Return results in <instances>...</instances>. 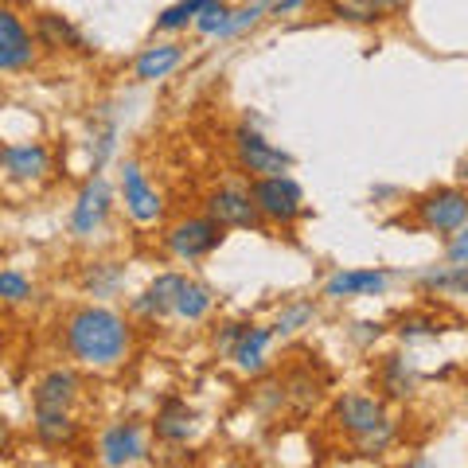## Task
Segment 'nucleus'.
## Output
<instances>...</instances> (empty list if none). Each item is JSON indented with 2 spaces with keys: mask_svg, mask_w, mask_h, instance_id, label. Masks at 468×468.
Listing matches in <instances>:
<instances>
[{
  "mask_svg": "<svg viewBox=\"0 0 468 468\" xmlns=\"http://www.w3.org/2000/svg\"><path fill=\"white\" fill-rule=\"evenodd\" d=\"M63 347L82 367L113 371L133 351V328L122 313L106 309V304H79L63 320Z\"/></svg>",
  "mask_w": 468,
  "mask_h": 468,
  "instance_id": "1",
  "label": "nucleus"
},
{
  "mask_svg": "<svg viewBox=\"0 0 468 468\" xmlns=\"http://www.w3.org/2000/svg\"><path fill=\"white\" fill-rule=\"evenodd\" d=\"M410 218L426 234H457L468 223V192L464 187H433L410 203Z\"/></svg>",
  "mask_w": 468,
  "mask_h": 468,
  "instance_id": "2",
  "label": "nucleus"
},
{
  "mask_svg": "<svg viewBox=\"0 0 468 468\" xmlns=\"http://www.w3.org/2000/svg\"><path fill=\"white\" fill-rule=\"evenodd\" d=\"M250 196L258 203L261 218L273 223V227H292L304 215V192H301V184L292 180L289 172L258 176V180H250Z\"/></svg>",
  "mask_w": 468,
  "mask_h": 468,
  "instance_id": "3",
  "label": "nucleus"
},
{
  "mask_svg": "<svg viewBox=\"0 0 468 468\" xmlns=\"http://www.w3.org/2000/svg\"><path fill=\"white\" fill-rule=\"evenodd\" d=\"M227 239V227L218 223V218L211 215H192V218H180V223H172L165 230V246H168V254L176 261H199V258H207L215 254L218 246H223Z\"/></svg>",
  "mask_w": 468,
  "mask_h": 468,
  "instance_id": "4",
  "label": "nucleus"
},
{
  "mask_svg": "<svg viewBox=\"0 0 468 468\" xmlns=\"http://www.w3.org/2000/svg\"><path fill=\"white\" fill-rule=\"evenodd\" d=\"M230 149H234V160H239V168L250 176V180H258V176H282L292 168V156L282 153L277 144H270L266 137L258 133V129L250 125H239L230 133Z\"/></svg>",
  "mask_w": 468,
  "mask_h": 468,
  "instance_id": "5",
  "label": "nucleus"
},
{
  "mask_svg": "<svg viewBox=\"0 0 468 468\" xmlns=\"http://www.w3.org/2000/svg\"><path fill=\"white\" fill-rule=\"evenodd\" d=\"M332 421L347 437L363 441V437H371V433L383 430L390 418H387L383 399H375V394H344V399L332 402Z\"/></svg>",
  "mask_w": 468,
  "mask_h": 468,
  "instance_id": "6",
  "label": "nucleus"
},
{
  "mask_svg": "<svg viewBox=\"0 0 468 468\" xmlns=\"http://www.w3.org/2000/svg\"><path fill=\"white\" fill-rule=\"evenodd\" d=\"M110 211H113V192H110L106 176H90V180L82 184L75 207H70V234H75L79 242L94 239V234L106 227Z\"/></svg>",
  "mask_w": 468,
  "mask_h": 468,
  "instance_id": "7",
  "label": "nucleus"
},
{
  "mask_svg": "<svg viewBox=\"0 0 468 468\" xmlns=\"http://www.w3.org/2000/svg\"><path fill=\"white\" fill-rule=\"evenodd\" d=\"M207 215L218 218L223 227H239V230H261V211H258V203L250 196V184H223V187H215V192L207 196Z\"/></svg>",
  "mask_w": 468,
  "mask_h": 468,
  "instance_id": "8",
  "label": "nucleus"
},
{
  "mask_svg": "<svg viewBox=\"0 0 468 468\" xmlns=\"http://www.w3.org/2000/svg\"><path fill=\"white\" fill-rule=\"evenodd\" d=\"M122 203H125V215L141 227H153V223H160V215H165V196L149 184L144 168L133 165V160L122 168Z\"/></svg>",
  "mask_w": 468,
  "mask_h": 468,
  "instance_id": "9",
  "label": "nucleus"
},
{
  "mask_svg": "<svg viewBox=\"0 0 468 468\" xmlns=\"http://www.w3.org/2000/svg\"><path fill=\"white\" fill-rule=\"evenodd\" d=\"M98 461L110 468H125L144 461V426L137 418H122L101 430L98 437Z\"/></svg>",
  "mask_w": 468,
  "mask_h": 468,
  "instance_id": "10",
  "label": "nucleus"
},
{
  "mask_svg": "<svg viewBox=\"0 0 468 468\" xmlns=\"http://www.w3.org/2000/svg\"><path fill=\"white\" fill-rule=\"evenodd\" d=\"M39 55V39L27 32L24 20L12 8L0 12V70L5 75H16V70H27Z\"/></svg>",
  "mask_w": 468,
  "mask_h": 468,
  "instance_id": "11",
  "label": "nucleus"
},
{
  "mask_svg": "<svg viewBox=\"0 0 468 468\" xmlns=\"http://www.w3.org/2000/svg\"><path fill=\"white\" fill-rule=\"evenodd\" d=\"M192 277L187 273H160L156 282H149L133 301H129V313L141 320H165L176 316V304H180V292L187 289Z\"/></svg>",
  "mask_w": 468,
  "mask_h": 468,
  "instance_id": "12",
  "label": "nucleus"
},
{
  "mask_svg": "<svg viewBox=\"0 0 468 468\" xmlns=\"http://www.w3.org/2000/svg\"><path fill=\"white\" fill-rule=\"evenodd\" d=\"M8 184H36L51 172V149L43 141H8L0 153Z\"/></svg>",
  "mask_w": 468,
  "mask_h": 468,
  "instance_id": "13",
  "label": "nucleus"
},
{
  "mask_svg": "<svg viewBox=\"0 0 468 468\" xmlns=\"http://www.w3.org/2000/svg\"><path fill=\"white\" fill-rule=\"evenodd\" d=\"M390 285L387 270H335L324 282V297L328 301H356V297H383Z\"/></svg>",
  "mask_w": 468,
  "mask_h": 468,
  "instance_id": "14",
  "label": "nucleus"
},
{
  "mask_svg": "<svg viewBox=\"0 0 468 468\" xmlns=\"http://www.w3.org/2000/svg\"><path fill=\"white\" fill-rule=\"evenodd\" d=\"M82 394V378L70 367H55L32 387V410H70Z\"/></svg>",
  "mask_w": 468,
  "mask_h": 468,
  "instance_id": "15",
  "label": "nucleus"
},
{
  "mask_svg": "<svg viewBox=\"0 0 468 468\" xmlns=\"http://www.w3.org/2000/svg\"><path fill=\"white\" fill-rule=\"evenodd\" d=\"M36 39H39V48H48V51H75V55L94 51L79 27L67 16H58V12H39L36 16Z\"/></svg>",
  "mask_w": 468,
  "mask_h": 468,
  "instance_id": "16",
  "label": "nucleus"
},
{
  "mask_svg": "<svg viewBox=\"0 0 468 468\" xmlns=\"http://www.w3.org/2000/svg\"><path fill=\"white\" fill-rule=\"evenodd\" d=\"M273 324H246L242 340L234 344L230 359L234 367H239L242 375H261L266 371V356H270V344H273Z\"/></svg>",
  "mask_w": 468,
  "mask_h": 468,
  "instance_id": "17",
  "label": "nucleus"
},
{
  "mask_svg": "<svg viewBox=\"0 0 468 468\" xmlns=\"http://www.w3.org/2000/svg\"><path fill=\"white\" fill-rule=\"evenodd\" d=\"M153 433H156V441H165V445H184L187 437L196 433V410L184 399H165V406L156 410Z\"/></svg>",
  "mask_w": 468,
  "mask_h": 468,
  "instance_id": "18",
  "label": "nucleus"
},
{
  "mask_svg": "<svg viewBox=\"0 0 468 468\" xmlns=\"http://www.w3.org/2000/svg\"><path fill=\"white\" fill-rule=\"evenodd\" d=\"M32 430L43 449H70L79 441V421L70 410H36Z\"/></svg>",
  "mask_w": 468,
  "mask_h": 468,
  "instance_id": "19",
  "label": "nucleus"
},
{
  "mask_svg": "<svg viewBox=\"0 0 468 468\" xmlns=\"http://www.w3.org/2000/svg\"><path fill=\"white\" fill-rule=\"evenodd\" d=\"M180 63H184V48H180V43H153V48H144L137 55L133 79L137 82H160V79H168Z\"/></svg>",
  "mask_w": 468,
  "mask_h": 468,
  "instance_id": "20",
  "label": "nucleus"
},
{
  "mask_svg": "<svg viewBox=\"0 0 468 468\" xmlns=\"http://www.w3.org/2000/svg\"><path fill=\"white\" fill-rule=\"evenodd\" d=\"M378 390L394 402L410 399V394L418 390V367L406 356H399V351H394V356H383V363H378Z\"/></svg>",
  "mask_w": 468,
  "mask_h": 468,
  "instance_id": "21",
  "label": "nucleus"
},
{
  "mask_svg": "<svg viewBox=\"0 0 468 468\" xmlns=\"http://www.w3.org/2000/svg\"><path fill=\"white\" fill-rule=\"evenodd\" d=\"M207 5H215V0H176L156 16V32H187V27H196L199 12Z\"/></svg>",
  "mask_w": 468,
  "mask_h": 468,
  "instance_id": "22",
  "label": "nucleus"
},
{
  "mask_svg": "<svg viewBox=\"0 0 468 468\" xmlns=\"http://www.w3.org/2000/svg\"><path fill=\"white\" fill-rule=\"evenodd\" d=\"M211 309H215V292L203 282H187V289L180 292V304H176V316L187 320V324H199Z\"/></svg>",
  "mask_w": 468,
  "mask_h": 468,
  "instance_id": "23",
  "label": "nucleus"
},
{
  "mask_svg": "<svg viewBox=\"0 0 468 468\" xmlns=\"http://www.w3.org/2000/svg\"><path fill=\"white\" fill-rule=\"evenodd\" d=\"M421 289L449 292V297H468V261H464V266H449V270L426 273V277H421Z\"/></svg>",
  "mask_w": 468,
  "mask_h": 468,
  "instance_id": "24",
  "label": "nucleus"
},
{
  "mask_svg": "<svg viewBox=\"0 0 468 468\" xmlns=\"http://www.w3.org/2000/svg\"><path fill=\"white\" fill-rule=\"evenodd\" d=\"M122 266H113V261H94L90 270L82 273V285L94 292V297H106V292H113L117 285H122Z\"/></svg>",
  "mask_w": 468,
  "mask_h": 468,
  "instance_id": "25",
  "label": "nucleus"
},
{
  "mask_svg": "<svg viewBox=\"0 0 468 468\" xmlns=\"http://www.w3.org/2000/svg\"><path fill=\"white\" fill-rule=\"evenodd\" d=\"M316 316V304L313 301H292V304H285L282 313H277V320H273V332L277 335H292V332H301L309 320Z\"/></svg>",
  "mask_w": 468,
  "mask_h": 468,
  "instance_id": "26",
  "label": "nucleus"
},
{
  "mask_svg": "<svg viewBox=\"0 0 468 468\" xmlns=\"http://www.w3.org/2000/svg\"><path fill=\"white\" fill-rule=\"evenodd\" d=\"M230 16H234V8L227 5V0H215V5H207V8L199 12L196 32H199V36H218V39H223L227 27H230Z\"/></svg>",
  "mask_w": 468,
  "mask_h": 468,
  "instance_id": "27",
  "label": "nucleus"
},
{
  "mask_svg": "<svg viewBox=\"0 0 468 468\" xmlns=\"http://www.w3.org/2000/svg\"><path fill=\"white\" fill-rule=\"evenodd\" d=\"M0 297H5V304L8 309H16V304H24V301H32L36 297V289H32V282L20 273V270H5L0 273Z\"/></svg>",
  "mask_w": 468,
  "mask_h": 468,
  "instance_id": "28",
  "label": "nucleus"
},
{
  "mask_svg": "<svg viewBox=\"0 0 468 468\" xmlns=\"http://www.w3.org/2000/svg\"><path fill=\"white\" fill-rule=\"evenodd\" d=\"M328 12H332V16H340V20H347V24H375V20H383L371 8V0H328Z\"/></svg>",
  "mask_w": 468,
  "mask_h": 468,
  "instance_id": "29",
  "label": "nucleus"
},
{
  "mask_svg": "<svg viewBox=\"0 0 468 468\" xmlns=\"http://www.w3.org/2000/svg\"><path fill=\"white\" fill-rule=\"evenodd\" d=\"M270 8H273V0H246L242 8H234L227 36H239V32H246V27H254L261 16H270ZM227 36H223V39H227Z\"/></svg>",
  "mask_w": 468,
  "mask_h": 468,
  "instance_id": "30",
  "label": "nucleus"
},
{
  "mask_svg": "<svg viewBox=\"0 0 468 468\" xmlns=\"http://www.w3.org/2000/svg\"><path fill=\"white\" fill-rule=\"evenodd\" d=\"M399 335L402 340H418V335H441V324L433 316H402L399 320Z\"/></svg>",
  "mask_w": 468,
  "mask_h": 468,
  "instance_id": "31",
  "label": "nucleus"
},
{
  "mask_svg": "<svg viewBox=\"0 0 468 468\" xmlns=\"http://www.w3.org/2000/svg\"><path fill=\"white\" fill-rule=\"evenodd\" d=\"M242 332H246V320H230V324H223L215 332V351H227V356H230L234 344L242 340Z\"/></svg>",
  "mask_w": 468,
  "mask_h": 468,
  "instance_id": "32",
  "label": "nucleus"
},
{
  "mask_svg": "<svg viewBox=\"0 0 468 468\" xmlns=\"http://www.w3.org/2000/svg\"><path fill=\"white\" fill-rule=\"evenodd\" d=\"M445 258H449V266H464V261H468V223H464L457 234H449Z\"/></svg>",
  "mask_w": 468,
  "mask_h": 468,
  "instance_id": "33",
  "label": "nucleus"
},
{
  "mask_svg": "<svg viewBox=\"0 0 468 468\" xmlns=\"http://www.w3.org/2000/svg\"><path fill=\"white\" fill-rule=\"evenodd\" d=\"M309 0H273V8H270V16H289V12H297L304 8Z\"/></svg>",
  "mask_w": 468,
  "mask_h": 468,
  "instance_id": "34",
  "label": "nucleus"
},
{
  "mask_svg": "<svg viewBox=\"0 0 468 468\" xmlns=\"http://www.w3.org/2000/svg\"><path fill=\"white\" fill-rule=\"evenodd\" d=\"M402 0H371V8L378 12V16H383V12H390V8H399Z\"/></svg>",
  "mask_w": 468,
  "mask_h": 468,
  "instance_id": "35",
  "label": "nucleus"
},
{
  "mask_svg": "<svg viewBox=\"0 0 468 468\" xmlns=\"http://www.w3.org/2000/svg\"><path fill=\"white\" fill-rule=\"evenodd\" d=\"M457 176H461V184H468V156L461 160V168H457Z\"/></svg>",
  "mask_w": 468,
  "mask_h": 468,
  "instance_id": "36",
  "label": "nucleus"
}]
</instances>
